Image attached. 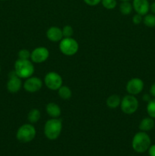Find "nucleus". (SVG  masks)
I'll return each mask as SVG.
<instances>
[{"mask_svg": "<svg viewBox=\"0 0 155 156\" xmlns=\"http://www.w3.org/2000/svg\"><path fill=\"white\" fill-rule=\"evenodd\" d=\"M58 94L61 98L64 100H68L71 97V91L68 86H61L58 89Z\"/></svg>", "mask_w": 155, "mask_h": 156, "instance_id": "18", "label": "nucleus"}, {"mask_svg": "<svg viewBox=\"0 0 155 156\" xmlns=\"http://www.w3.org/2000/svg\"><path fill=\"white\" fill-rule=\"evenodd\" d=\"M143 22L147 27H155V15L154 14H148L144 15L143 18Z\"/></svg>", "mask_w": 155, "mask_h": 156, "instance_id": "20", "label": "nucleus"}, {"mask_svg": "<svg viewBox=\"0 0 155 156\" xmlns=\"http://www.w3.org/2000/svg\"><path fill=\"white\" fill-rule=\"evenodd\" d=\"M101 3L105 9L109 10L115 9L117 5L116 0H102Z\"/></svg>", "mask_w": 155, "mask_h": 156, "instance_id": "22", "label": "nucleus"}, {"mask_svg": "<svg viewBox=\"0 0 155 156\" xmlns=\"http://www.w3.org/2000/svg\"><path fill=\"white\" fill-rule=\"evenodd\" d=\"M143 100H144V101L148 102V101H150L151 99H150V95H149V94H144V95L143 96Z\"/></svg>", "mask_w": 155, "mask_h": 156, "instance_id": "30", "label": "nucleus"}, {"mask_svg": "<svg viewBox=\"0 0 155 156\" xmlns=\"http://www.w3.org/2000/svg\"><path fill=\"white\" fill-rule=\"evenodd\" d=\"M9 81L7 82V90L11 93H17L21 90L22 87L21 78L18 77L15 73V70L9 73Z\"/></svg>", "mask_w": 155, "mask_h": 156, "instance_id": "8", "label": "nucleus"}, {"mask_svg": "<svg viewBox=\"0 0 155 156\" xmlns=\"http://www.w3.org/2000/svg\"><path fill=\"white\" fill-rule=\"evenodd\" d=\"M151 140L150 136L145 132L137 133L132 140V148L138 153H143L148 150L150 146Z\"/></svg>", "mask_w": 155, "mask_h": 156, "instance_id": "2", "label": "nucleus"}, {"mask_svg": "<svg viewBox=\"0 0 155 156\" xmlns=\"http://www.w3.org/2000/svg\"><path fill=\"white\" fill-rule=\"evenodd\" d=\"M0 73H1V66H0Z\"/></svg>", "mask_w": 155, "mask_h": 156, "instance_id": "32", "label": "nucleus"}, {"mask_svg": "<svg viewBox=\"0 0 155 156\" xmlns=\"http://www.w3.org/2000/svg\"><path fill=\"white\" fill-rule=\"evenodd\" d=\"M43 86V82L38 77L27 78L24 83V88L26 91L34 93L40 91Z\"/></svg>", "mask_w": 155, "mask_h": 156, "instance_id": "11", "label": "nucleus"}, {"mask_svg": "<svg viewBox=\"0 0 155 156\" xmlns=\"http://www.w3.org/2000/svg\"><path fill=\"white\" fill-rule=\"evenodd\" d=\"M150 94L153 98H155V82H153L150 88Z\"/></svg>", "mask_w": 155, "mask_h": 156, "instance_id": "28", "label": "nucleus"}, {"mask_svg": "<svg viewBox=\"0 0 155 156\" xmlns=\"http://www.w3.org/2000/svg\"><path fill=\"white\" fill-rule=\"evenodd\" d=\"M155 122L151 117H145L142 119L139 124V129L143 132H147L150 131L154 127Z\"/></svg>", "mask_w": 155, "mask_h": 156, "instance_id": "15", "label": "nucleus"}, {"mask_svg": "<svg viewBox=\"0 0 155 156\" xmlns=\"http://www.w3.org/2000/svg\"><path fill=\"white\" fill-rule=\"evenodd\" d=\"M144 82L138 78H133L128 82L126 90L129 94L136 95L140 94L144 88Z\"/></svg>", "mask_w": 155, "mask_h": 156, "instance_id": "10", "label": "nucleus"}, {"mask_svg": "<svg viewBox=\"0 0 155 156\" xmlns=\"http://www.w3.org/2000/svg\"><path fill=\"white\" fill-rule=\"evenodd\" d=\"M46 111L47 114L53 118H58L61 114V108L56 104L50 102L46 107Z\"/></svg>", "mask_w": 155, "mask_h": 156, "instance_id": "14", "label": "nucleus"}, {"mask_svg": "<svg viewBox=\"0 0 155 156\" xmlns=\"http://www.w3.org/2000/svg\"><path fill=\"white\" fill-rule=\"evenodd\" d=\"M50 56V52L46 47H36L30 53V59L35 63H41L46 60Z\"/></svg>", "mask_w": 155, "mask_h": 156, "instance_id": "9", "label": "nucleus"}, {"mask_svg": "<svg viewBox=\"0 0 155 156\" xmlns=\"http://www.w3.org/2000/svg\"><path fill=\"white\" fill-rule=\"evenodd\" d=\"M121 109L126 114H132L136 112L139 104L136 98L132 94H129L123 98L121 100Z\"/></svg>", "mask_w": 155, "mask_h": 156, "instance_id": "6", "label": "nucleus"}, {"mask_svg": "<svg viewBox=\"0 0 155 156\" xmlns=\"http://www.w3.org/2000/svg\"><path fill=\"white\" fill-rule=\"evenodd\" d=\"M147 112L149 117H150L153 119H155V98L152 99L150 101L147 102Z\"/></svg>", "mask_w": 155, "mask_h": 156, "instance_id": "21", "label": "nucleus"}, {"mask_svg": "<svg viewBox=\"0 0 155 156\" xmlns=\"http://www.w3.org/2000/svg\"><path fill=\"white\" fill-rule=\"evenodd\" d=\"M102 0H84L85 3L87 5L90 6H95L97 5H98L99 3L101 2Z\"/></svg>", "mask_w": 155, "mask_h": 156, "instance_id": "26", "label": "nucleus"}, {"mask_svg": "<svg viewBox=\"0 0 155 156\" xmlns=\"http://www.w3.org/2000/svg\"><path fill=\"white\" fill-rule=\"evenodd\" d=\"M40 112L37 109H32L30 110V112L27 114V120L30 123H36L39 121L40 119Z\"/></svg>", "mask_w": 155, "mask_h": 156, "instance_id": "17", "label": "nucleus"}, {"mask_svg": "<svg viewBox=\"0 0 155 156\" xmlns=\"http://www.w3.org/2000/svg\"><path fill=\"white\" fill-rule=\"evenodd\" d=\"M46 37L52 42L60 41L63 37L62 29L58 27H51L47 30Z\"/></svg>", "mask_w": 155, "mask_h": 156, "instance_id": "13", "label": "nucleus"}, {"mask_svg": "<svg viewBox=\"0 0 155 156\" xmlns=\"http://www.w3.org/2000/svg\"><path fill=\"white\" fill-rule=\"evenodd\" d=\"M36 129L31 124H24L20 126L16 133V137L21 143H29L36 136Z\"/></svg>", "mask_w": 155, "mask_h": 156, "instance_id": "4", "label": "nucleus"}, {"mask_svg": "<svg viewBox=\"0 0 155 156\" xmlns=\"http://www.w3.org/2000/svg\"><path fill=\"white\" fill-rule=\"evenodd\" d=\"M120 104H121V99L117 94H112L106 99V105L108 108L111 109H115L118 108Z\"/></svg>", "mask_w": 155, "mask_h": 156, "instance_id": "16", "label": "nucleus"}, {"mask_svg": "<svg viewBox=\"0 0 155 156\" xmlns=\"http://www.w3.org/2000/svg\"><path fill=\"white\" fill-rule=\"evenodd\" d=\"M62 34L64 37H71L73 35V28L69 25H66L62 28Z\"/></svg>", "mask_w": 155, "mask_h": 156, "instance_id": "23", "label": "nucleus"}, {"mask_svg": "<svg viewBox=\"0 0 155 156\" xmlns=\"http://www.w3.org/2000/svg\"><path fill=\"white\" fill-rule=\"evenodd\" d=\"M46 86L50 90H58L62 85V79L61 76L55 72L47 73L44 78Z\"/></svg>", "mask_w": 155, "mask_h": 156, "instance_id": "7", "label": "nucleus"}, {"mask_svg": "<svg viewBox=\"0 0 155 156\" xmlns=\"http://www.w3.org/2000/svg\"><path fill=\"white\" fill-rule=\"evenodd\" d=\"M120 1H122V2H129V1H131V0H120Z\"/></svg>", "mask_w": 155, "mask_h": 156, "instance_id": "31", "label": "nucleus"}, {"mask_svg": "<svg viewBox=\"0 0 155 156\" xmlns=\"http://www.w3.org/2000/svg\"><path fill=\"white\" fill-rule=\"evenodd\" d=\"M148 154L150 156H155V145H152L149 147Z\"/></svg>", "mask_w": 155, "mask_h": 156, "instance_id": "27", "label": "nucleus"}, {"mask_svg": "<svg viewBox=\"0 0 155 156\" xmlns=\"http://www.w3.org/2000/svg\"><path fill=\"white\" fill-rule=\"evenodd\" d=\"M78 43L72 37H64L60 41L59 50L65 56H73L78 52Z\"/></svg>", "mask_w": 155, "mask_h": 156, "instance_id": "5", "label": "nucleus"}, {"mask_svg": "<svg viewBox=\"0 0 155 156\" xmlns=\"http://www.w3.org/2000/svg\"><path fill=\"white\" fill-rule=\"evenodd\" d=\"M132 7L137 14L146 15L150 10V3L148 0H133Z\"/></svg>", "mask_w": 155, "mask_h": 156, "instance_id": "12", "label": "nucleus"}, {"mask_svg": "<svg viewBox=\"0 0 155 156\" xmlns=\"http://www.w3.org/2000/svg\"><path fill=\"white\" fill-rule=\"evenodd\" d=\"M133 7L129 2H122L119 5V11L122 15H128L132 13Z\"/></svg>", "mask_w": 155, "mask_h": 156, "instance_id": "19", "label": "nucleus"}, {"mask_svg": "<svg viewBox=\"0 0 155 156\" xmlns=\"http://www.w3.org/2000/svg\"><path fill=\"white\" fill-rule=\"evenodd\" d=\"M62 129V123L59 119L53 118L47 120L44 126V134L50 140H56Z\"/></svg>", "mask_w": 155, "mask_h": 156, "instance_id": "3", "label": "nucleus"}, {"mask_svg": "<svg viewBox=\"0 0 155 156\" xmlns=\"http://www.w3.org/2000/svg\"><path fill=\"white\" fill-rule=\"evenodd\" d=\"M2 1H5V0H2Z\"/></svg>", "mask_w": 155, "mask_h": 156, "instance_id": "33", "label": "nucleus"}, {"mask_svg": "<svg viewBox=\"0 0 155 156\" xmlns=\"http://www.w3.org/2000/svg\"><path fill=\"white\" fill-rule=\"evenodd\" d=\"M143 21L142 15H138V14H136L133 16V18H132V21L135 24H141V21Z\"/></svg>", "mask_w": 155, "mask_h": 156, "instance_id": "25", "label": "nucleus"}, {"mask_svg": "<svg viewBox=\"0 0 155 156\" xmlns=\"http://www.w3.org/2000/svg\"><path fill=\"white\" fill-rule=\"evenodd\" d=\"M150 10L151 11L152 13L155 15V2H153L150 5Z\"/></svg>", "mask_w": 155, "mask_h": 156, "instance_id": "29", "label": "nucleus"}, {"mask_svg": "<svg viewBox=\"0 0 155 156\" xmlns=\"http://www.w3.org/2000/svg\"><path fill=\"white\" fill-rule=\"evenodd\" d=\"M15 72L21 79H27L34 73V66L29 59H18L15 62Z\"/></svg>", "mask_w": 155, "mask_h": 156, "instance_id": "1", "label": "nucleus"}, {"mask_svg": "<svg viewBox=\"0 0 155 156\" xmlns=\"http://www.w3.org/2000/svg\"><path fill=\"white\" fill-rule=\"evenodd\" d=\"M30 52L26 49H23L18 52V59H29L30 58Z\"/></svg>", "mask_w": 155, "mask_h": 156, "instance_id": "24", "label": "nucleus"}]
</instances>
